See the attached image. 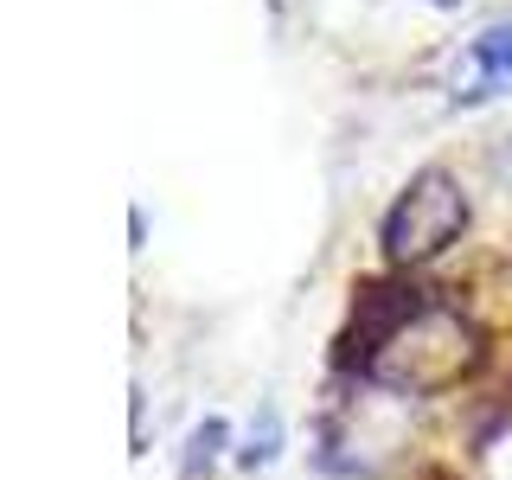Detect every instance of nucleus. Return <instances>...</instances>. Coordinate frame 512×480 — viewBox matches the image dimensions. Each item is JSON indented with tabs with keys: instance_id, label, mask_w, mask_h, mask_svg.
Wrapping results in <instances>:
<instances>
[{
	"instance_id": "nucleus-1",
	"label": "nucleus",
	"mask_w": 512,
	"mask_h": 480,
	"mask_svg": "<svg viewBox=\"0 0 512 480\" xmlns=\"http://www.w3.org/2000/svg\"><path fill=\"white\" fill-rule=\"evenodd\" d=\"M468 231V192L448 167H423L410 173V186L391 199V212L378 224V244L391 263H429L442 256L455 237Z\"/></svg>"
},
{
	"instance_id": "nucleus-2",
	"label": "nucleus",
	"mask_w": 512,
	"mask_h": 480,
	"mask_svg": "<svg viewBox=\"0 0 512 480\" xmlns=\"http://www.w3.org/2000/svg\"><path fill=\"white\" fill-rule=\"evenodd\" d=\"M416 314H423V288H410L397 276H365L359 288H352V327H346V352H340V359L378 365Z\"/></svg>"
},
{
	"instance_id": "nucleus-3",
	"label": "nucleus",
	"mask_w": 512,
	"mask_h": 480,
	"mask_svg": "<svg viewBox=\"0 0 512 480\" xmlns=\"http://www.w3.org/2000/svg\"><path fill=\"white\" fill-rule=\"evenodd\" d=\"M512 90V20H493L487 32H474L468 52L455 58V77H448V96L455 103H480V96Z\"/></svg>"
},
{
	"instance_id": "nucleus-4",
	"label": "nucleus",
	"mask_w": 512,
	"mask_h": 480,
	"mask_svg": "<svg viewBox=\"0 0 512 480\" xmlns=\"http://www.w3.org/2000/svg\"><path fill=\"white\" fill-rule=\"evenodd\" d=\"M218 442H224V423L212 416L205 429H192V455H186V474H199V461H212L218 455Z\"/></svg>"
},
{
	"instance_id": "nucleus-5",
	"label": "nucleus",
	"mask_w": 512,
	"mask_h": 480,
	"mask_svg": "<svg viewBox=\"0 0 512 480\" xmlns=\"http://www.w3.org/2000/svg\"><path fill=\"white\" fill-rule=\"evenodd\" d=\"M276 455V416L263 423V436H250V448H244V461H269Z\"/></svg>"
}]
</instances>
